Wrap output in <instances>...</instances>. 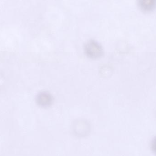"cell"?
Returning a JSON list of instances; mask_svg holds the SVG:
<instances>
[{"label": "cell", "mask_w": 156, "mask_h": 156, "mask_svg": "<svg viewBox=\"0 0 156 156\" xmlns=\"http://www.w3.org/2000/svg\"><path fill=\"white\" fill-rule=\"evenodd\" d=\"M138 5L143 12H149L156 8V0H138Z\"/></svg>", "instance_id": "cell-4"}, {"label": "cell", "mask_w": 156, "mask_h": 156, "mask_svg": "<svg viewBox=\"0 0 156 156\" xmlns=\"http://www.w3.org/2000/svg\"><path fill=\"white\" fill-rule=\"evenodd\" d=\"M36 101L37 103L40 107L48 108L50 107L53 104V96L47 92H41L37 94Z\"/></svg>", "instance_id": "cell-3"}, {"label": "cell", "mask_w": 156, "mask_h": 156, "mask_svg": "<svg viewBox=\"0 0 156 156\" xmlns=\"http://www.w3.org/2000/svg\"><path fill=\"white\" fill-rule=\"evenodd\" d=\"M150 147L152 152L156 155V136L152 140Z\"/></svg>", "instance_id": "cell-5"}, {"label": "cell", "mask_w": 156, "mask_h": 156, "mask_svg": "<svg viewBox=\"0 0 156 156\" xmlns=\"http://www.w3.org/2000/svg\"><path fill=\"white\" fill-rule=\"evenodd\" d=\"M86 56L93 59H98L103 55V49L99 43L94 40H90L84 47Z\"/></svg>", "instance_id": "cell-1"}, {"label": "cell", "mask_w": 156, "mask_h": 156, "mask_svg": "<svg viewBox=\"0 0 156 156\" xmlns=\"http://www.w3.org/2000/svg\"><path fill=\"white\" fill-rule=\"evenodd\" d=\"M73 132L77 136L83 137L89 133L90 126L89 123L83 120H78L74 123Z\"/></svg>", "instance_id": "cell-2"}]
</instances>
